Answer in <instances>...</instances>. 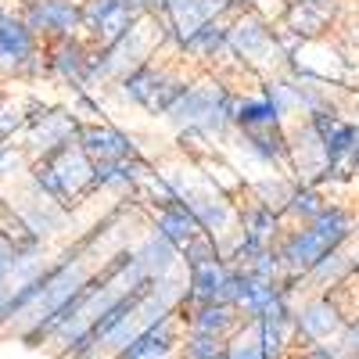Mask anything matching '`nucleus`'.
Instances as JSON below:
<instances>
[{"label": "nucleus", "instance_id": "obj_8", "mask_svg": "<svg viewBox=\"0 0 359 359\" xmlns=\"http://www.w3.org/2000/svg\"><path fill=\"white\" fill-rule=\"evenodd\" d=\"M155 233L165 237V241L180 252L194 233H201L198 216L191 212V205L184 201V194H172L165 201H158V216H155Z\"/></svg>", "mask_w": 359, "mask_h": 359}, {"label": "nucleus", "instance_id": "obj_2", "mask_svg": "<svg viewBox=\"0 0 359 359\" xmlns=\"http://www.w3.org/2000/svg\"><path fill=\"white\" fill-rule=\"evenodd\" d=\"M144 15L130 4V0H83V25H79V36L90 43V47H115L123 43L137 22Z\"/></svg>", "mask_w": 359, "mask_h": 359}, {"label": "nucleus", "instance_id": "obj_5", "mask_svg": "<svg viewBox=\"0 0 359 359\" xmlns=\"http://www.w3.org/2000/svg\"><path fill=\"white\" fill-rule=\"evenodd\" d=\"M180 341H184L180 338V313L169 309L155 323H147L133 341H126L118 348L115 359H169L180 348Z\"/></svg>", "mask_w": 359, "mask_h": 359}, {"label": "nucleus", "instance_id": "obj_6", "mask_svg": "<svg viewBox=\"0 0 359 359\" xmlns=\"http://www.w3.org/2000/svg\"><path fill=\"white\" fill-rule=\"evenodd\" d=\"M86 62H90V43L83 36H65L43 43V69L69 86H86Z\"/></svg>", "mask_w": 359, "mask_h": 359}, {"label": "nucleus", "instance_id": "obj_21", "mask_svg": "<svg viewBox=\"0 0 359 359\" xmlns=\"http://www.w3.org/2000/svg\"><path fill=\"white\" fill-rule=\"evenodd\" d=\"M291 4H327V0H291Z\"/></svg>", "mask_w": 359, "mask_h": 359}, {"label": "nucleus", "instance_id": "obj_16", "mask_svg": "<svg viewBox=\"0 0 359 359\" xmlns=\"http://www.w3.org/2000/svg\"><path fill=\"white\" fill-rule=\"evenodd\" d=\"M323 208H327V201H323V194H320L316 187H298V191H291L287 201H284V212L294 216L298 223H313Z\"/></svg>", "mask_w": 359, "mask_h": 359}, {"label": "nucleus", "instance_id": "obj_12", "mask_svg": "<svg viewBox=\"0 0 359 359\" xmlns=\"http://www.w3.org/2000/svg\"><path fill=\"white\" fill-rule=\"evenodd\" d=\"M230 43V25L223 22V18H208V22H201L191 36H184V50H191V54H198V57H216V50H223Z\"/></svg>", "mask_w": 359, "mask_h": 359}, {"label": "nucleus", "instance_id": "obj_4", "mask_svg": "<svg viewBox=\"0 0 359 359\" xmlns=\"http://www.w3.org/2000/svg\"><path fill=\"white\" fill-rule=\"evenodd\" d=\"M0 72H8V76L43 72V43L33 36V29L11 11L0 18Z\"/></svg>", "mask_w": 359, "mask_h": 359}, {"label": "nucleus", "instance_id": "obj_9", "mask_svg": "<svg viewBox=\"0 0 359 359\" xmlns=\"http://www.w3.org/2000/svg\"><path fill=\"white\" fill-rule=\"evenodd\" d=\"M226 277H230V266H226V259H208V262L191 266V277H187V294H184V309L208 306V302H223Z\"/></svg>", "mask_w": 359, "mask_h": 359}, {"label": "nucleus", "instance_id": "obj_15", "mask_svg": "<svg viewBox=\"0 0 359 359\" xmlns=\"http://www.w3.org/2000/svg\"><path fill=\"white\" fill-rule=\"evenodd\" d=\"M269 43V29L259 18H241L230 25V47H237L241 54H255Z\"/></svg>", "mask_w": 359, "mask_h": 359}, {"label": "nucleus", "instance_id": "obj_3", "mask_svg": "<svg viewBox=\"0 0 359 359\" xmlns=\"http://www.w3.org/2000/svg\"><path fill=\"white\" fill-rule=\"evenodd\" d=\"M18 18L33 29L40 43L79 36L83 25V0H25Z\"/></svg>", "mask_w": 359, "mask_h": 359}, {"label": "nucleus", "instance_id": "obj_14", "mask_svg": "<svg viewBox=\"0 0 359 359\" xmlns=\"http://www.w3.org/2000/svg\"><path fill=\"white\" fill-rule=\"evenodd\" d=\"M280 230V216L269 205H255L252 212L245 216V237L255 245H273V237Z\"/></svg>", "mask_w": 359, "mask_h": 359}, {"label": "nucleus", "instance_id": "obj_10", "mask_svg": "<svg viewBox=\"0 0 359 359\" xmlns=\"http://www.w3.org/2000/svg\"><path fill=\"white\" fill-rule=\"evenodd\" d=\"M180 323H187V331L198 334H219L230 338L237 327H241V309L230 306V302H208V306H194V309H176Z\"/></svg>", "mask_w": 359, "mask_h": 359}, {"label": "nucleus", "instance_id": "obj_13", "mask_svg": "<svg viewBox=\"0 0 359 359\" xmlns=\"http://www.w3.org/2000/svg\"><path fill=\"white\" fill-rule=\"evenodd\" d=\"M133 259H137V266L144 269L147 277H162L165 269L172 266V259H176V248L165 241V237L151 233V237H147V241L140 245V252H137Z\"/></svg>", "mask_w": 359, "mask_h": 359}, {"label": "nucleus", "instance_id": "obj_17", "mask_svg": "<svg viewBox=\"0 0 359 359\" xmlns=\"http://www.w3.org/2000/svg\"><path fill=\"white\" fill-rule=\"evenodd\" d=\"M187 359H216L230 348V338H219V334H198V331H187L184 341H180Z\"/></svg>", "mask_w": 359, "mask_h": 359}, {"label": "nucleus", "instance_id": "obj_7", "mask_svg": "<svg viewBox=\"0 0 359 359\" xmlns=\"http://www.w3.org/2000/svg\"><path fill=\"white\" fill-rule=\"evenodd\" d=\"M76 147L90 158V162H123V158H133L137 147L133 140L115 130V126H101V123H83L76 126Z\"/></svg>", "mask_w": 359, "mask_h": 359}, {"label": "nucleus", "instance_id": "obj_1", "mask_svg": "<svg viewBox=\"0 0 359 359\" xmlns=\"http://www.w3.org/2000/svg\"><path fill=\"white\" fill-rule=\"evenodd\" d=\"M348 237H352V216L338 205H327L313 223H302L298 230L284 233V241L277 248L280 269L287 277H306L316 262L338 252Z\"/></svg>", "mask_w": 359, "mask_h": 359}, {"label": "nucleus", "instance_id": "obj_19", "mask_svg": "<svg viewBox=\"0 0 359 359\" xmlns=\"http://www.w3.org/2000/svg\"><path fill=\"white\" fill-rule=\"evenodd\" d=\"M15 266H18V255H15V248L4 241V237H0V280H4V277L11 273Z\"/></svg>", "mask_w": 359, "mask_h": 359}, {"label": "nucleus", "instance_id": "obj_25", "mask_svg": "<svg viewBox=\"0 0 359 359\" xmlns=\"http://www.w3.org/2000/svg\"><path fill=\"white\" fill-rule=\"evenodd\" d=\"M0 104H4V94H0Z\"/></svg>", "mask_w": 359, "mask_h": 359}, {"label": "nucleus", "instance_id": "obj_20", "mask_svg": "<svg viewBox=\"0 0 359 359\" xmlns=\"http://www.w3.org/2000/svg\"><path fill=\"white\" fill-rule=\"evenodd\" d=\"M8 162H11V144H8L4 137H0V172L8 169Z\"/></svg>", "mask_w": 359, "mask_h": 359}, {"label": "nucleus", "instance_id": "obj_18", "mask_svg": "<svg viewBox=\"0 0 359 359\" xmlns=\"http://www.w3.org/2000/svg\"><path fill=\"white\" fill-rule=\"evenodd\" d=\"M323 25H327L323 4H291L287 29H294V33H316V29H323Z\"/></svg>", "mask_w": 359, "mask_h": 359}, {"label": "nucleus", "instance_id": "obj_23", "mask_svg": "<svg viewBox=\"0 0 359 359\" xmlns=\"http://www.w3.org/2000/svg\"><path fill=\"white\" fill-rule=\"evenodd\" d=\"M216 359H230V348H226V352H223V355H216Z\"/></svg>", "mask_w": 359, "mask_h": 359}, {"label": "nucleus", "instance_id": "obj_11", "mask_svg": "<svg viewBox=\"0 0 359 359\" xmlns=\"http://www.w3.org/2000/svg\"><path fill=\"white\" fill-rule=\"evenodd\" d=\"M169 72L158 65V62H137L133 69H130V76H126V97L130 101H137L140 108H147L155 115V108H158V97H162V90L169 86Z\"/></svg>", "mask_w": 359, "mask_h": 359}, {"label": "nucleus", "instance_id": "obj_24", "mask_svg": "<svg viewBox=\"0 0 359 359\" xmlns=\"http://www.w3.org/2000/svg\"><path fill=\"white\" fill-rule=\"evenodd\" d=\"M4 15H8V11H4V4H0V18H4Z\"/></svg>", "mask_w": 359, "mask_h": 359}, {"label": "nucleus", "instance_id": "obj_22", "mask_svg": "<svg viewBox=\"0 0 359 359\" xmlns=\"http://www.w3.org/2000/svg\"><path fill=\"white\" fill-rule=\"evenodd\" d=\"M352 169L359 172V147H355V155H352Z\"/></svg>", "mask_w": 359, "mask_h": 359}]
</instances>
